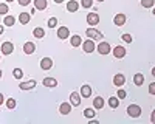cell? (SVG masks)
Wrapping results in <instances>:
<instances>
[{
  "mask_svg": "<svg viewBox=\"0 0 155 124\" xmlns=\"http://www.w3.org/2000/svg\"><path fill=\"white\" fill-rule=\"evenodd\" d=\"M85 34H87L88 39H92V41H101L102 37H104V34H102L101 31H98L95 27L87 28V30H85Z\"/></svg>",
  "mask_w": 155,
  "mask_h": 124,
  "instance_id": "1",
  "label": "cell"
},
{
  "mask_svg": "<svg viewBox=\"0 0 155 124\" xmlns=\"http://www.w3.org/2000/svg\"><path fill=\"white\" fill-rule=\"evenodd\" d=\"M126 112H127V115L130 116V118H140V116H141V112H143V110H141V107H140L138 104H130V106L127 107Z\"/></svg>",
  "mask_w": 155,
  "mask_h": 124,
  "instance_id": "2",
  "label": "cell"
},
{
  "mask_svg": "<svg viewBox=\"0 0 155 124\" xmlns=\"http://www.w3.org/2000/svg\"><path fill=\"white\" fill-rule=\"evenodd\" d=\"M96 50H98V53L102 54V56H106V54L112 53V47H110L109 42H101V44L96 47Z\"/></svg>",
  "mask_w": 155,
  "mask_h": 124,
  "instance_id": "3",
  "label": "cell"
},
{
  "mask_svg": "<svg viewBox=\"0 0 155 124\" xmlns=\"http://www.w3.org/2000/svg\"><path fill=\"white\" fill-rule=\"evenodd\" d=\"M112 54H113L116 59H123V57H126V54H127V50H126L124 47L118 45V47H115V48L112 50Z\"/></svg>",
  "mask_w": 155,
  "mask_h": 124,
  "instance_id": "4",
  "label": "cell"
},
{
  "mask_svg": "<svg viewBox=\"0 0 155 124\" xmlns=\"http://www.w3.org/2000/svg\"><path fill=\"white\" fill-rule=\"evenodd\" d=\"M126 22H127V16L124 14V12H118V14H115L113 23L116 25V27H123V25H126Z\"/></svg>",
  "mask_w": 155,
  "mask_h": 124,
  "instance_id": "5",
  "label": "cell"
},
{
  "mask_svg": "<svg viewBox=\"0 0 155 124\" xmlns=\"http://www.w3.org/2000/svg\"><path fill=\"white\" fill-rule=\"evenodd\" d=\"M12 51H14V45H12V42H3L2 47H0V53L5 54V56L11 54Z\"/></svg>",
  "mask_w": 155,
  "mask_h": 124,
  "instance_id": "6",
  "label": "cell"
},
{
  "mask_svg": "<svg viewBox=\"0 0 155 124\" xmlns=\"http://www.w3.org/2000/svg\"><path fill=\"white\" fill-rule=\"evenodd\" d=\"M82 50L85 53H93L96 50V45H95V41L92 39H87L85 42H82Z\"/></svg>",
  "mask_w": 155,
  "mask_h": 124,
  "instance_id": "7",
  "label": "cell"
},
{
  "mask_svg": "<svg viewBox=\"0 0 155 124\" xmlns=\"http://www.w3.org/2000/svg\"><path fill=\"white\" fill-rule=\"evenodd\" d=\"M81 93H78V92H71L70 93V104L78 107V106H81Z\"/></svg>",
  "mask_w": 155,
  "mask_h": 124,
  "instance_id": "8",
  "label": "cell"
},
{
  "mask_svg": "<svg viewBox=\"0 0 155 124\" xmlns=\"http://www.w3.org/2000/svg\"><path fill=\"white\" fill-rule=\"evenodd\" d=\"M41 68H42L44 71L51 70V68H53V59H51V57H44V59H41Z\"/></svg>",
  "mask_w": 155,
  "mask_h": 124,
  "instance_id": "9",
  "label": "cell"
},
{
  "mask_svg": "<svg viewBox=\"0 0 155 124\" xmlns=\"http://www.w3.org/2000/svg\"><path fill=\"white\" fill-rule=\"evenodd\" d=\"M87 23L92 25V27L98 25L99 23V16L96 14V12H88V14H87Z\"/></svg>",
  "mask_w": 155,
  "mask_h": 124,
  "instance_id": "10",
  "label": "cell"
},
{
  "mask_svg": "<svg viewBox=\"0 0 155 124\" xmlns=\"http://www.w3.org/2000/svg\"><path fill=\"white\" fill-rule=\"evenodd\" d=\"M113 84H115V87H123L126 84V76L123 73L115 74V76H113Z\"/></svg>",
  "mask_w": 155,
  "mask_h": 124,
  "instance_id": "11",
  "label": "cell"
},
{
  "mask_svg": "<svg viewBox=\"0 0 155 124\" xmlns=\"http://www.w3.org/2000/svg\"><path fill=\"white\" fill-rule=\"evenodd\" d=\"M36 85H37V82H36L34 79H31V81H27V82H22V84H20L19 87H20V90L27 92V90H33Z\"/></svg>",
  "mask_w": 155,
  "mask_h": 124,
  "instance_id": "12",
  "label": "cell"
},
{
  "mask_svg": "<svg viewBox=\"0 0 155 124\" xmlns=\"http://www.w3.org/2000/svg\"><path fill=\"white\" fill-rule=\"evenodd\" d=\"M58 37H59V39H62V41H65L67 37H70V30H68L67 27L58 28Z\"/></svg>",
  "mask_w": 155,
  "mask_h": 124,
  "instance_id": "13",
  "label": "cell"
},
{
  "mask_svg": "<svg viewBox=\"0 0 155 124\" xmlns=\"http://www.w3.org/2000/svg\"><path fill=\"white\" fill-rule=\"evenodd\" d=\"M36 51V45L33 42H25L23 44V53L25 54H33Z\"/></svg>",
  "mask_w": 155,
  "mask_h": 124,
  "instance_id": "14",
  "label": "cell"
},
{
  "mask_svg": "<svg viewBox=\"0 0 155 124\" xmlns=\"http://www.w3.org/2000/svg\"><path fill=\"white\" fill-rule=\"evenodd\" d=\"M79 9V3H78V0H68L67 2V11L68 12H76Z\"/></svg>",
  "mask_w": 155,
  "mask_h": 124,
  "instance_id": "15",
  "label": "cell"
},
{
  "mask_svg": "<svg viewBox=\"0 0 155 124\" xmlns=\"http://www.w3.org/2000/svg\"><path fill=\"white\" fill-rule=\"evenodd\" d=\"M92 87H90L88 84H84L82 87H81V96L82 98H90V96H92Z\"/></svg>",
  "mask_w": 155,
  "mask_h": 124,
  "instance_id": "16",
  "label": "cell"
},
{
  "mask_svg": "<svg viewBox=\"0 0 155 124\" xmlns=\"http://www.w3.org/2000/svg\"><path fill=\"white\" fill-rule=\"evenodd\" d=\"M59 112H61V115H68L71 112V104L70 103H62L59 106Z\"/></svg>",
  "mask_w": 155,
  "mask_h": 124,
  "instance_id": "17",
  "label": "cell"
},
{
  "mask_svg": "<svg viewBox=\"0 0 155 124\" xmlns=\"http://www.w3.org/2000/svg\"><path fill=\"white\" fill-rule=\"evenodd\" d=\"M102 107H104V99H102V96H96L93 99V109L95 110H102Z\"/></svg>",
  "mask_w": 155,
  "mask_h": 124,
  "instance_id": "18",
  "label": "cell"
},
{
  "mask_svg": "<svg viewBox=\"0 0 155 124\" xmlns=\"http://www.w3.org/2000/svg\"><path fill=\"white\" fill-rule=\"evenodd\" d=\"M42 84H44L45 87H48V89H54V87H58V81H56L54 78H45V79L42 81Z\"/></svg>",
  "mask_w": 155,
  "mask_h": 124,
  "instance_id": "19",
  "label": "cell"
},
{
  "mask_svg": "<svg viewBox=\"0 0 155 124\" xmlns=\"http://www.w3.org/2000/svg\"><path fill=\"white\" fill-rule=\"evenodd\" d=\"M31 20V14H28V12H20L19 14V22L22 25H28Z\"/></svg>",
  "mask_w": 155,
  "mask_h": 124,
  "instance_id": "20",
  "label": "cell"
},
{
  "mask_svg": "<svg viewBox=\"0 0 155 124\" xmlns=\"http://www.w3.org/2000/svg\"><path fill=\"white\" fill-rule=\"evenodd\" d=\"M70 44L73 47H81L82 45V39L79 34H74V36H70Z\"/></svg>",
  "mask_w": 155,
  "mask_h": 124,
  "instance_id": "21",
  "label": "cell"
},
{
  "mask_svg": "<svg viewBox=\"0 0 155 124\" xmlns=\"http://www.w3.org/2000/svg\"><path fill=\"white\" fill-rule=\"evenodd\" d=\"M134 84L137 87H141L144 84V74H141V73H137L135 76H134Z\"/></svg>",
  "mask_w": 155,
  "mask_h": 124,
  "instance_id": "22",
  "label": "cell"
},
{
  "mask_svg": "<svg viewBox=\"0 0 155 124\" xmlns=\"http://www.w3.org/2000/svg\"><path fill=\"white\" fill-rule=\"evenodd\" d=\"M14 23H16V17H14V16L6 14V16L3 17V25H5V27H12Z\"/></svg>",
  "mask_w": 155,
  "mask_h": 124,
  "instance_id": "23",
  "label": "cell"
},
{
  "mask_svg": "<svg viewBox=\"0 0 155 124\" xmlns=\"http://www.w3.org/2000/svg\"><path fill=\"white\" fill-rule=\"evenodd\" d=\"M33 36L36 37V39H42V37H45V30L41 28V27H37L33 30Z\"/></svg>",
  "mask_w": 155,
  "mask_h": 124,
  "instance_id": "24",
  "label": "cell"
},
{
  "mask_svg": "<svg viewBox=\"0 0 155 124\" xmlns=\"http://www.w3.org/2000/svg\"><path fill=\"white\" fill-rule=\"evenodd\" d=\"M47 0H34V8L39 9V11H44L47 8Z\"/></svg>",
  "mask_w": 155,
  "mask_h": 124,
  "instance_id": "25",
  "label": "cell"
},
{
  "mask_svg": "<svg viewBox=\"0 0 155 124\" xmlns=\"http://www.w3.org/2000/svg\"><path fill=\"white\" fill-rule=\"evenodd\" d=\"M109 106H110L112 109H118V106H120V98H118V96L109 98Z\"/></svg>",
  "mask_w": 155,
  "mask_h": 124,
  "instance_id": "26",
  "label": "cell"
},
{
  "mask_svg": "<svg viewBox=\"0 0 155 124\" xmlns=\"http://www.w3.org/2000/svg\"><path fill=\"white\" fill-rule=\"evenodd\" d=\"M95 115H96V112H95V109H85L84 110V116L85 118H88V119H92V118H95Z\"/></svg>",
  "mask_w": 155,
  "mask_h": 124,
  "instance_id": "27",
  "label": "cell"
},
{
  "mask_svg": "<svg viewBox=\"0 0 155 124\" xmlns=\"http://www.w3.org/2000/svg\"><path fill=\"white\" fill-rule=\"evenodd\" d=\"M5 104H6V107H8L9 110L16 109V106H17V103H16V99H14V98H8L6 101H5Z\"/></svg>",
  "mask_w": 155,
  "mask_h": 124,
  "instance_id": "28",
  "label": "cell"
},
{
  "mask_svg": "<svg viewBox=\"0 0 155 124\" xmlns=\"http://www.w3.org/2000/svg\"><path fill=\"white\" fill-rule=\"evenodd\" d=\"M140 3H141V6H143V8L149 9V8H152V6H153L155 0H140Z\"/></svg>",
  "mask_w": 155,
  "mask_h": 124,
  "instance_id": "29",
  "label": "cell"
},
{
  "mask_svg": "<svg viewBox=\"0 0 155 124\" xmlns=\"http://www.w3.org/2000/svg\"><path fill=\"white\" fill-rule=\"evenodd\" d=\"M8 11H9V6H8L6 2L5 3H0V16H6Z\"/></svg>",
  "mask_w": 155,
  "mask_h": 124,
  "instance_id": "30",
  "label": "cell"
},
{
  "mask_svg": "<svg viewBox=\"0 0 155 124\" xmlns=\"http://www.w3.org/2000/svg\"><path fill=\"white\" fill-rule=\"evenodd\" d=\"M12 76H14V79H22V76H23L22 68H14L12 70Z\"/></svg>",
  "mask_w": 155,
  "mask_h": 124,
  "instance_id": "31",
  "label": "cell"
},
{
  "mask_svg": "<svg viewBox=\"0 0 155 124\" xmlns=\"http://www.w3.org/2000/svg\"><path fill=\"white\" fill-rule=\"evenodd\" d=\"M81 6L88 9V8H92L93 6V0H81Z\"/></svg>",
  "mask_w": 155,
  "mask_h": 124,
  "instance_id": "32",
  "label": "cell"
},
{
  "mask_svg": "<svg viewBox=\"0 0 155 124\" xmlns=\"http://www.w3.org/2000/svg\"><path fill=\"white\" fill-rule=\"evenodd\" d=\"M48 27L50 28H56L58 27V19L56 17H50L48 19Z\"/></svg>",
  "mask_w": 155,
  "mask_h": 124,
  "instance_id": "33",
  "label": "cell"
},
{
  "mask_svg": "<svg viewBox=\"0 0 155 124\" xmlns=\"http://www.w3.org/2000/svg\"><path fill=\"white\" fill-rule=\"evenodd\" d=\"M121 39H123L124 42H127V44H132V41H134V39H132V36L129 34V33H124V34L121 36Z\"/></svg>",
  "mask_w": 155,
  "mask_h": 124,
  "instance_id": "34",
  "label": "cell"
},
{
  "mask_svg": "<svg viewBox=\"0 0 155 124\" xmlns=\"http://www.w3.org/2000/svg\"><path fill=\"white\" fill-rule=\"evenodd\" d=\"M116 96H118L120 99H124V98L127 96V93H126V90H124V89H120V90H118V93H116Z\"/></svg>",
  "mask_w": 155,
  "mask_h": 124,
  "instance_id": "35",
  "label": "cell"
},
{
  "mask_svg": "<svg viewBox=\"0 0 155 124\" xmlns=\"http://www.w3.org/2000/svg\"><path fill=\"white\" fill-rule=\"evenodd\" d=\"M17 2H19L20 6H28V5L33 2V0H17Z\"/></svg>",
  "mask_w": 155,
  "mask_h": 124,
  "instance_id": "36",
  "label": "cell"
},
{
  "mask_svg": "<svg viewBox=\"0 0 155 124\" xmlns=\"http://www.w3.org/2000/svg\"><path fill=\"white\" fill-rule=\"evenodd\" d=\"M149 93L150 95H155V82H150L149 84Z\"/></svg>",
  "mask_w": 155,
  "mask_h": 124,
  "instance_id": "37",
  "label": "cell"
},
{
  "mask_svg": "<svg viewBox=\"0 0 155 124\" xmlns=\"http://www.w3.org/2000/svg\"><path fill=\"white\" fill-rule=\"evenodd\" d=\"M150 121L155 124V109H153V112H152V115H150Z\"/></svg>",
  "mask_w": 155,
  "mask_h": 124,
  "instance_id": "38",
  "label": "cell"
},
{
  "mask_svg": "<svg viewBox=\"0 0 155 124\" xmlns=\"http://www.w3.org/2000/svg\"><path fill=\"white\" fill-rule=\"evenodd\" d=\"M3 101H5V98H3V93H0V106L3 104Z\"/></svg>",
  "mask_w": 155,
  "mask_h": 124,
  "instance_id": "39",
  "label": "cell"
},
{
  "mask_svg": "<svg viewBox=\"0 0 155 124\" xmlns=\"http://www.w3.org/2000/svg\"><path fill=\"white\" fill-rule=\"evenodd\" d=\"M3 31H5V28H3V25H0V34H3Z\"/></svg>",
  "mask_w": 155,
  "mask_h": 124,
  "instance_id": "40",
  "label": "cell"
},
{
  "mask_svg": "<svg viewBox=\"0 0 155 124\" xmlns=\"http://www.w3.org/2000/svg\"><path fill=\"white\" fill-rule=\"evenodd\" d=\"M62 2H65V0H54V3H62Z\"/></svg>",
  "mask_w": 155,
  "mask_h": 124,
  "instance_id": "41",
  "label": "cell"
},
{
  "mask_svg": "<svg viewBox=\"0 0 155 124\" xmlns=\"http://www.w3.org/2000/svg\"><path fill=\"white\" fill-rule=\"evenodd\" d=\"M152 76H153V78H155V67H153V68H152Z\"/></svg>",
  "mask_w": 155,
  "mask_h": 124,
  "instance_id": "42",
  "label": "cell"
},
{
  "mask_svg": "<svg viewBox=\"0 0 155 124\" xmlns=\"http://www.w3.org/2000/svg\"><path fill=\"white\" fill-rule=\"evenodd\" d=\"M5 2H6V3H11V2H14V0H5Z\"/></svg>",
  "mask_w": 155,
  "mask_h": 124,
  "instance_id": "43",
  "label": "cell"
},
{
  "mask_svg": "<svg viewBox=\"0 0 155 124\" xmlns=\"http://www.w3.org/2000/svg\"><path fill=\"white\" fill-rule=\"evenodd\" d=\"M152 14H153V16H155V8H153V9H152Z\"/></svg>",
  "mask_w": 155,
  "mask_h": 124,
  "instance_id": "44",
  "label": "cell"
},
{
  "mask_svg": "<svg viewBox=\"0 0 155 124\" xmlns=\"http://www.w3.org/2000/svg\"><path fill=\"white\" fill-rule=\"evenodd\" d=\"M2 73H3V71H2V70H0V78H2Z\"/></svg>",
  "mask_w": 155,
  "mask_h": 124,
  "instance_id": "45",
  "label": "cell"
},
{
  "mask_svg": "<svg viewBox=\"0 0 155 124\" xmlns=\"http://www.w3.org/2000/svg\"><path fill=\"white\" fill-rule=\"evenodd\" d=\"M98 2H104V0H98Z\"/></svg>",
  "mask_w": 155,
  "mask_h": 124,
  "instance_id": "46",
  "label": "cell"
},
{
  "mask_svg": "<svg viewBox=\"0 0 155 124\" xmlns=\"http://www.w3.org/2000/svg\"><path fill=\"white\" fill-rule=\"evenodd\" d=\"M0 57H2V53H0Z\"/></svg>",
  "mask_w": 155,
  "mask_h": 124,
  "instance_id": "47",
  "label": "cell"
}]
</instances>
